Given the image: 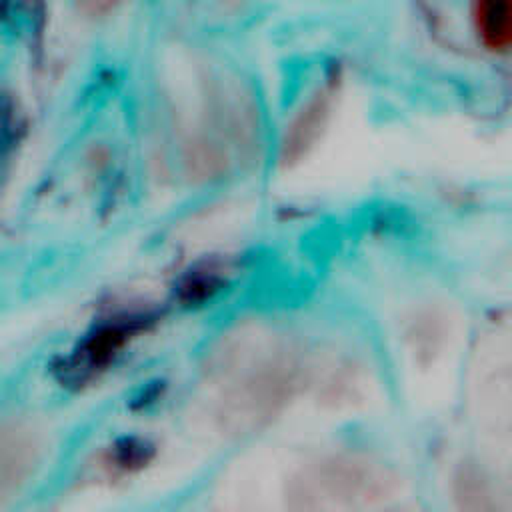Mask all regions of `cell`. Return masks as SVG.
<instances>
[{"instance_id":"obj_2","label":"cell","mask_w":512,"mask_h":512,"mask_svg":"<svg viewBox=\"0 0 512 512\" xmlns=\"http://www.w3.org/2000/svg\"><path fill=\"white\" fill-rule=\"evenodd\" d=\"M84 2H86L90 8L96 10V8H106V6H110V4L116 2V0H84Z\"/></svg>"},{"instance_id":"obj_1","label":"cell","mask_w":512,"mask_h":512,"mask_svg":"<svg viewBox=\"0 0 512 512\" xmlns=\"http://www.w3.org/2000/svg\"><path fill=\"white\" fill-rule=\"evenodd\" d=\"M472 30L490 54H508L512 44V0H470Z\"/></svg>"}]
</instances>
